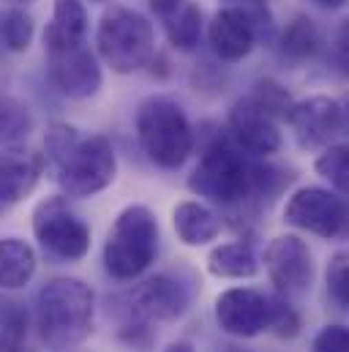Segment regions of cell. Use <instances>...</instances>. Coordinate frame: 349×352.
<instances>
[{"instance_id":"cell-1","label":"cell","mask_w":349,"mask_h":352,"mask_svg":"<svg viewBox=\"0 0 349 352\" xmlns=\"http://www.w3.org/2000/svg\"><path fill=\"white\" fill-rule=\"evenodd\" d=\"M188 188L213 205L240 208L254 197H270L278 188L275 170L254 164L243 156V148L227 137H216L188 177Z\"/></svg>"},{"instance_id":"cell-2","label":"cell","mask_w":349,"mask_h":352,"mask_svg":"<svg viewBox=\"0 0 349 352\" xmlns=\"http://www.w3.org/2000/svg\"><path fill=\"white\" fill-rule=\"evenodd\" d=\"M47 162L66 197H93L117 173V156L104 134H82L69 123H52L44 134Z\"/></svg>"},{"instance_id":"cell-3","label":"cell","mask_w":349,"mask_h":352,"mask_svg":"<svg viewBox=\"0 0 349 352\" xmlns=\"http://www.w3.org/2000/svg\"><path fill=\"white\" fill-rule=\"evenodd\" d=\"M95 295L80 278H52L41 287L36 300V325L49 352H74L93 331Z\"/></svg>"},{"instance_id":"cell-4","label":"cell","mask_w":349,"mask_h":352,"mask_svg":"<svg viewBox=\"0 0 349 352\" xmlns=\"http://www.w3.org/2000/svg\"><path fill=\"white\" fill-rule=\"evenodd\" d=\"M159 254V221L148 205H128L117 213L104 243V265L120 278L142 276Z\"/></svg>"},{"instance_id":"cell-5","label":"cell","mask_w":349,"mask_h":352,"mask_svg":"<svg viewBox=\"0 0 349 352\" xmlns=\"http://www.w3.org/2000/svg\"><path fill=\"white\" fill-rule=\"evenodd\" d=\"M137 137L150 162L177 170L194 151V129L183 107L167 96H150L137 109Z\"/></svg>"},{"instance_id":"cell-6","label":"cell","mask_w":349,"mask_h":352,"mask_svg":"<svg viewBox=\"0 0 349 352\" xmlns=\"http://www.w3.org/2000/svg\"><path fill=\"white\" fill-rule=\"evenodd\" d=\"M95 47L104 63L117 74H134L150 63L156 50L153 25L139 11L112 6L101 14L95 30Z\"/></svg>"},{"instance_id":"cell-7","label":"cell","mask_w":349,"mask_h":352,"mask_svg":"<svg viewBox=\"0 0 349 352\" xmlns=\"http://www.w3.org/2000/svg\"><path fill=\"white\" fill-rule=\"evenodd\" d=\"M286 224L328 241L349 238V197L319 186L297 188L284 208Z\"/></svg>"},{"instance_id":"cell-8","label":"cell","mask_w":349,"mask_h":352,"mask_svg":"<svg viewBox=\"0 0 349 352\" xmlns=\"http://www.w3.org/2000/svg\"><path fill=\"white\" fill-rule=\"evenodd\" d=\"M33 235L47 254L63 263L82 260L90 249L87 224L69 208L66 197H47L33 210Z\"/></svg>"},{"instance_id":"cell-9","label":"cell","mask_w":349,"mask_h":352,"mask_svg":"<svg viewBox=\"0 0 349 352\" xmlns=\"http://www.w3.org/2000/svg\"><path fill=\"white\" fill-rule=\"evenodd\" d=\"M275 298L257 292L251 287H232L216 298V322L224 333L251 339L273 328Z\"/></svg>"},{"instance_id":"cell-10","label":"cell","mask_w":349,"mask_h":352,"mask_svg":"<svg viewBox=\"0 0 349 352\" xmlns=\"http://www.w3.org/2000/svg\"><path fill=\"white\" fill-rule=\"evenodd\" d=\"M262 263H264L267 278L273 281V287L281 295L295 298V295H303V292L311 289L314 257H311L308 246L297 235H278V238H273L267 243L264 254H262Z\"/></svg>"},{"instance_id":"cell-11","label":"cell","mask_w":349,"mask_h":352,"mask_svg":"<svg viewBox=\"0 0 349 352\" xmlns=\"http://www.w3.org/2000/svg\"><path fill=\"white\" fill-rule=\"evenodd\" d=\"M49 55V80L69 98H90L101 88V66L95 55L82 44L47 50Z\"/></svg>"},{"instance_id":"cell-12","label":"cell","mask_w":349,"mask_h":352,"mask_svg":"<svg viewBox=\"0 0 349 352\" xmlns=\"http://www.w3.org/2000/svg\"><path fill=\"white\" fill-rule=\"evenodd\" d=\"M229 137L249 156H270L281 148V134L270 112H264L254 98H240L229 109Z\"/></svg>"},{"instance_id":"cell-13","label":"cell","mask_w":349,"mask_h":352,"mask_svg":"<svg viewBox=\"0 0 349 352\" xmlns=\"http://www.w3.org/2000/svg\"><path fill=\"white\" fill-rule=\"evenodd\" d=\"M128 303H131V314L137 320L170 322L185 311L188 292L177 278L161 273V276H153V278L142 281L139 287H134V292L128 295Z\"/></svg>"},{"instance_id":"cell-14","label":"cell","mask_w":349,"mask_h":352,"mask_svg":"<svg viewBox=\"0 0 349 352\" xmlns=\"http://www.w3.org/2000/svg\"><path fill=\"white\" fill-rule=\"evenodd\" d=\"M292 134L303 151L325 148L339 131H341V115H339V101L328 96H311L295 104L289 115Z\"/></svg>"},{"instance_id":"cell-15","label":"cell","mask_w":349,"mask_h":352,"mask_svg":"<svg viewBox=\"0 0 349 352\" xmlns=\"http://www.w3.org/2000/svg\"><path fill=\"white\" fill-rule=\"evenodd\" d=\"M210 47L213 52L227 60V63H235V60H243L254 41H257V22L251 19V14L240 6H229V8H221L213 22H210Z\"/></svg>"},{"instance_id":"cell-16","label":"cell","mask_w":349,"mask_h":352,"mask_svg":"<svg viewBox=\"0 0 349 352\" xmlns=\"http://www.w3.org/2000/svg\"><path fill=\"white\" fill-rule=\"evenodd\" d=\"M44 173V156L25 145H5L0 156V199L3 208L22 202Z\"/></svg>"},{"instance_id":"cell-17","label":"cell","mask_w":349,"mask_h":352,"mask_svg":"<svg viewBox=\"0 0 349 352\" xmlns=\"http://www.w3.org/2000/svg\"><path fill=\"white\" fill-rule=\"evenodd\" d=\"M150 8L161 19L167 38L177 50H194L202 36V11L188 0H150Z\"/></svg>"},{"instance_id":"cell-18","label":"cell","mask_w":349,"mask_h":352,"mask_svg":"<svg viewBox=\"0 0 349 352\" xmlns=\"http://www.w3.org/2000/svg\"><path fill=\"white\" fill-rule=\"evenodd\" d=\"M172 227L177 238L185 246H205L210 241L218 238L221 232V219L202 202L185 199L180 205H174L172 210Z\"/></svg>"},{"instance_id":"cell-19","label":"cell","mask_w":349,"mask_h":352,"mask_svg":"<svg viewBox=\"0 0 349 352\" xmlns=\"http://www.w3.org/2000/svg\"><path fill=\"white\" fill-rule=\"evenodd\" d=\"M87 14L82 0H55L52 6V22L44 30L47 50H63L85 41Z\"/></svg>"},{"instance_id":"cell-20","label":"cell","mask_w":349,"mask_h":352,"mask_svg":"<svg viewBox=\"0 0 349 352\" xmlns=\"http://www.w3.org/2000/svg\"><path fill=\"white\" fill-rule=\"evenodd\" d=\"M207 270L218 278H251L260 270V260L249 241H232L207 254Z\"/></svg>"},{"instance_id":"cell-21","label":"cell","mask_w":349,"mask_h":352,"mask_svg":"<svg viewBox=\"0 0 349 352\" xmlns=\"http://www.w3.org/2000/svg\"><path fill=\"white\" fill-rule=\"evenodd\" d=\"M36 273V252L19 238H3L0 246V281L3 289L25 287Z\"/></svg>"},{"instance_id":"cell-22","label":"cell","mask_w":349,"mask_h":352,"mask_svg":"<svg viewBox=\"0 0 349 352\" xmlns=\"http://www.w3.org/2000/svg\"><path fill=\"white\" fill-rule=\"evenodd\" d=\"M317 47H319V33L308 16H295L281 33V52L295 63L311 58Z\"/></svg>"},{"instance_id":"cell-23","label":"cell","mask_w":349,"mask_h":352,"mask_svg":"<svg viewBox=\"0 0 349 352\" xmlns=\"http://www.w3.org/2000/svg\"><path fill=\"white\" fill-rule=\"evenodd\" d=\"M317 175H322L339 194L349 197V145H328L317 162H314Z\"/></svg>"},{"instance_id":"cell-24","label":"cell","mask_w":349,"mask_h":352,"mask_svg":"<svg viewBox=\"0 0 349 352\" xmlns=\"http://www.w3.org/2000/svg\"><path fill=\"white\" fill-rule=\"evenodd\" d=\"M27 352V311L19 300H3V350Z\"/></svg>"},{"instance_id":"cell-25","label":"cell","mask_w":349,"mask_h":352,"mask_svg":"<svg viewBox=\"0 0 349 352\" xmlns=\"http://www.w3.org/2000/svg\"><path fill=\"white\" fill-rule=\"evenodd\" d=\"M0 134L5 145H19V140L30 134V112L14 96H5L0 104Z\"/></svg>"},{"instance_id":"cell-26","label":"cell","mask_w":349,"mask_h":352,"mask_svg":"<svg viewBox=\"0 0 349 352\" xmlns=\"http://www.w3.org/2000/svg\"><path fill=\"white\" fill-rule=\"evenodd\" d=\"M30 38H33V19L19 8H8L3 14V44L11 52H22L30 47Z\"/></svg>"},{"instance_id":"cell-27","label":"cell","mask_w":349,"mask_h":352,"mask_svg":"<svg viewBox=\"0 0 349 352\" xmlns=\"http://www.w3.org/2000/svg\"><path fill=\"white\" fill-rule=\"evenodd\" d=\"M251 98L260 104L264 112H270L273 118H286L289 120V115L295 109L292 96L286 93V88H281L275 80H262V82H257V90H254Z\"/></svg>"},{"instance_id":"cell-28","label":"cell","mask_w":349,"mask_h":352,"mask_svg":"<svg viewBox=\"0 0 349 352\" xmlns=\"http://www.w3.org/2000/svg\"><path fill=\"white\" fill-rule=\"evenodd\" d=\"M328 295L349 311V254H333L328 263Z\"/></svg>"},{"instance_id":"cell-29","label":"cell","mask_w":349,"mask_h":352,"mask_svg":"<svg viewBox=\"0 0 349 352\" xmlns=\"http://www.w3.org/2000/svg\"><path fill=\"white\" fill-rule=\"evenodd\" d=\"M311 352H349V328L347 325H325L314 336Z\"/></svg>"},{"instance_id":"cell-30","label":"cell","mask_w":349,"mask_h":352,"mask_svg":"<svg viewBox=\"0 0 349 352\" xmlns=\"http://www.w3.org/2000/svg\"><path fill=\"white\" fill-rule=\"evenodd\" d=\"M270 331L275 336H281V339H292L300 331V317L295 314V309L284 298H275V306H273V328Z\"/></svg>"},{"instance_id":"cell-31","label":"cell","mask_w":349,"mask_h":352,"mask_svg":"<svg viewBox=\"0 0 349 352\" xmlns=\"http://www.w3.org/2000/svg\"><path fill=\"white\" fill-rule=\"evenodd\" d=\"M117 336H120V342H126L128 347H134L139 352H145L153 344V331L148 328L145 320H137V317H134V322H126Z\"/></svg>"},{"instance_id":"cell-32","label":"cell","mask_w":349,"mask_h":352,"mask_svg":"<svg viewBox=\"0 0 349 352\" xmlns=\"http://www.w3.org/2000/svg\"><path fill=\"white\" fill-rule=\"evenodd\" d=\"M333 66L339 69V74L349 77V16L333 36Z\"/></svg>"},{"instance_id":"cell-33","label":"cell","mask_w":349,"mask_h":352,"mask_svg":"<svg viewBox=\"0 0 349 352\" xmlns=\"http://www.w3.org/2000/svg\"><path fill=\"white\" fill-rule=\"evenodd\" d=\"M339 115H341V131L349 137V93L339 98Z\"/></svg>"},{"instance_id":"cell-34","label":"cell","mask_w":349,"mask_h":352,"mask_svg":"<svg viewBox=\"0 0 349 352\" xmlns=\"http://www.w3.org/2000/svg\"><path fill=\"white\" fill-rule=\"evenodd\" d=\"M164 352H194V347L188 342H172Z\"/></svg>"},{"instance_id":"cell-35","label":"cell","mask_w":349,"mask_h":352,"mask_svg":"<svg viewBox=\"0 0 349 352\" xmlns=\"http://www.w3.org/2000/svg\"><path fill=\"white\" fill-rule=\"evenodd\" d=\"M317 3H319L322 8H341L347 0H317Z\"/></svg>"},{"instance_id":"cell-36","label":"cell","mask_w":349,"mask_h":352,"mask_svg":"<svg viewBox=\"0 0 349 352\" xmlns=\"http://www.w3.org/2000/svg\"><path fill=\"white\" fill-rule=\"evenodd\" d=\"M229 352H249V350H229Z\"/></svg>"},{"instance_id":"cell-37","label":"cell","mask_w":349,"mask_h":352,"mask_svg":"<svg viewBox=\"0 0 349 352\" xmlns=\"http://www.w3.org/2000/svg\"><path fill=\"white\" fill-rule=\"evenodd\" d=\"M16 3H27V0H16Z\"/></svg>"}]
</instances>
